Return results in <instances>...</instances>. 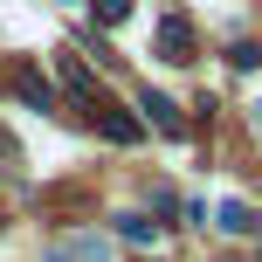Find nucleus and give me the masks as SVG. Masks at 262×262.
I'll list each match as a JSON object with an SVG mask.
<instances>
[{"label": "nucleus", "instance_id": "f257e3e1", "mask_svg": "<svg viewBox=\"0 0 262 262\" xmlns=\"http://www.w3.org/2000/svg\"><path fill=\"white\" fill-rule=\"evenodd\" d=\"M152 55H159V62H193V28H186L180 14H166V21H159V41H152Z\"/></svg>", "mask_w": 262, "mask_h": 262}, {"label": "nucleus", "instance_id": "f03ea898", "mask_svg": "<svg viewBox=\"0 0 262 262\" xmlns=\"http://www.w3.org/2000/svg\"><path fill=\"white\" fill-rule=\"evenodd\" d=\"M90 111H97V124H104V138H118V145H138V118L131 111H118V104H104V97H90Z\"/></svg>", "mask_w": 262, "mask_h": 262}, {"label": "nucleus", "instance_id": "7ed1b4c3", "mask_svg": "<svg viewBox=\"0 0 262 262\" xmlns=\"http://www.w3.org/2000/svg\"><path fill=\"white\" fill-rule=\"evenodd\" d=\"M14 90H21V104L55 111V90H49V76H41V69H14Z\"/></svg>", "mask_w": 262, "mask_h": 262}, {"label": "nucleus", "instance_id": "20e7f679", "mask_svg": "<svg viewBox=\"0 0 262 262\" xmlns=\"http://www.w3.org/2000/svg\"><path fill=\"white\" fill-rule=\"evenodd\" d=\"M138 111H145V124H159V131H172V138H180V104H172V97L145 90V97H138Z\"/></svg>", "mask_w": 262, "mask_h": 262}, {"label": "nucleus", "instance_id": "39448f33", "mask_svg": "<svg viewBox=\"0 0 262 262\" xmlns=\"http://www.w3.org/2000/svg\"><path fill=\"white\" fill-rule=\"evenodd\" d=\"M41 262H104V242H97V235H90V242H55Z\"/></svg>", "mask_w": 262, "mask_h": 262}, {"label": "nucleus", "instance_id": "423d86ee", "mask_svg": "<svg viewBox=\"0 0 262 262\" xmlns=\"http://www.w3.org/2000/svg\"><path fill=\"white\" fill-rule=\"evenodd\" d=\"M214 228H221V235H255V214L242 207V200H221V214H214Z\"/></svg>", "mask_w": 262, "mask_h": 262}, {"label": "nucleus", "instance_id": "0eeeda50", "mask_svg": "<svg viewBox=\"0 0 262 262\" xmlns=\"http://www.w3.org/2000/svg\"><path fill=\"white\" fill-rule=\"evenodd\" d=\"M62 83H69V90H76V97H97V83H90V69H83L76 55H62Z\"/></svg>", "mask_w": 262, "mask_h": 262}, {"label": "nucleus", "instance_id": "6e6552de", "mask_svg": "<svg viewBox=\"0 0 262 262\" xmlns=\"http://www.w3.org/2000/svg\"><path fill=\"white\" fill-rule=\"evenodd\" d=\"M118 235L124 242H152V221H145V214H118Z\"/></svg>", "mask_w": 262, "mask_h": 262}, {"label": "nucleus", "instance_id": "1a4fd4ad", "mask_svg": "<svg viewBox=\"0 0 262 262\" xmlns=\"http://www.w3.org/2000/svg\"><path fill=\"white\" fill-rule=\"evenodd\" d=\"M90 7H97V21H104V28H118L124 14H131V0H90Z\"/></svg>", "mask_w": 262, "mask_h": 262}, {"label": "nucleus", "instance_id": "9d476101", "mask_svg": "<svg viewBox=\"0 0 262 262\" xmlns=\"http://www.w3.org/2000/svg\"><path fill=\"white\" fill-rule=\"evenodd\" d=\"M228 62H235V69H255L262 49H255V41H235V49H228Z\"/></svg>", "mask_w": 262, "mask_h": 262}]
</instances>
